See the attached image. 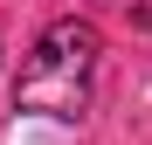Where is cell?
<instances>
[{
	"label": "cell",
	"instance_id": "obj_1",
	"mask_svg": "<svg viewBox=\"0 0 152 145\" xmlns=\"http://www.w3.org/2000/svg\"><path fill=\"white\" fill-rule=\"evenodd\" d=\"M97 55H104V35H97L90 21H76V14L69 21H48L42 42H35V55L21 62L14 104L21 111H42V117H83Z\"/></svg>",
	"mask_w": 152,
	"mask_h": 145
}]
</instances>
